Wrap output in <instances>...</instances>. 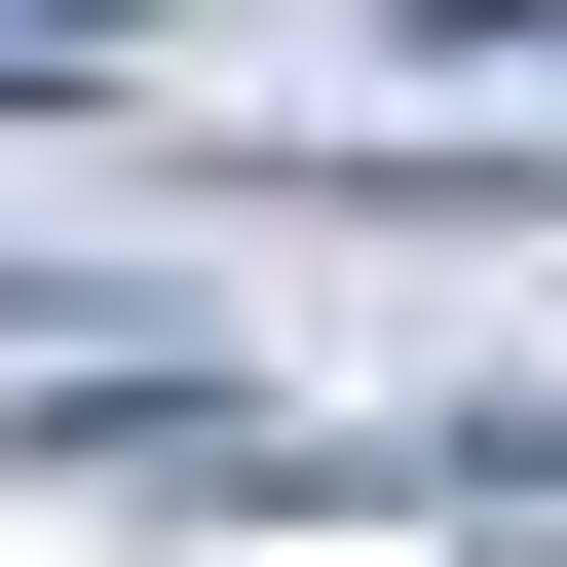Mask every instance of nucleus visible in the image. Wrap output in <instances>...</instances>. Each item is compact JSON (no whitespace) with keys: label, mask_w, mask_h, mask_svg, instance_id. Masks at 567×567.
Wrapping results in <instances>:
<instances>
[]
</instances>
